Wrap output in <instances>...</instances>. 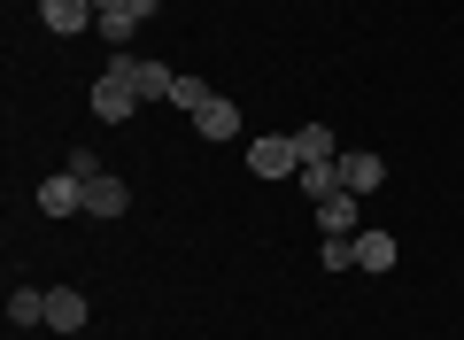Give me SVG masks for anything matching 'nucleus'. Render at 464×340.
Listing matches in <instances>:
<instances>
[{"label":"nucleus","instance_id":"nucleus-1","mask_svg":"<svg viewBox=\"0 0 464 340\" xmlns=\"http://www.w3.org/2000/svg\"><path fill=\"white\" fill-rule=\"evenodd\" d=\"M132 109H140V54H116V63L93 78V116L101 124H124Z\"/></svg>","mask_w":464,"mask_h":340},{"label":"nucleus","instance_id":"nucleus-2","mask_svg":"<svg viewBox=\"0 0 464 340\" xmlns=\"http://www.w3.org/2000/svg\"><path fill=\"white\" fill-rule=\"evenodd\" d=\"M248 170H256V179H295V170H302L295 131H264V140H248Z\"/></svg>","mask_w":464,"mask_h":340},{"label":"nucleus","instance_id":"nucleus-3","mask_svg":"<svg viewBox=\"0 0 464 340\" xmlns=\"http://www.w3.org/2000/svg\"><path fill=\"white\" fill-rule=\"evenodd\" d=\"M39 24H47L54 39H85L101 24V8H93V0H39Z\"/></svg>","mask_w":464,"mask_h":340},{"label":"nucleus","instance_id":"nucleus-4","mask_svg":"<svg viewBox=\"0 0 464 340\" xmlns=\"http://www.w3.org/2000/svg\"><path fill=\"white\" fill-rule=\"evenodd\" d=\"M39 217H78L85 209V179H78V170H54V179H39Z\"/></svg>","mask_w":464,"mask_h":340},{"label":"nucleus","instance_id":"nucleus-5","mask_svg":"<svg viewBox=\"0 0 464 340\" xmlns=\"http://www.w3.org/2000/svg\"><path fill=\"white\" fill-rule=\"evenodd\" d=\"M132 209V186L116 179V170H93L85 179V217H124Z\"/></svg>","mask_w":464,"mask_h":340},{"label":"nucleus","instance_id":"nucleus-6","mask_svg":"<svg viewBox=\"0 0 464 340\" xmlns=\"http://www.w3.org/2000/svg\"><path fill=\"white\" fill-rule=\"evenodd\" d=\"M341 186H348V194H380V186H387V162L372 155V147H348V155H341Z\"/></svg>","mask_w":464,"mask_h":340},{"label":"nucleus","instance_id":"nucleus-7","mask_svg":"<svg viewBox=\"0 0 464 340\" xmlns=\"http://www.w3.org/2000/svg\"><path fill=\"white\" fill-rule=\"evenodd\" d=\"M356 217H364V194H348V186L317 201V232H325V240H333V232H364Z\"/></svg>","mask_w":464,"mask_h":340},{"label":"nucleus","instance_id":"nucleus-8","mask_svg":"<svg viewBox=\"0 0 464 340\" xmlns=\"http://www.w3.org/2000/svg\"><path fill=\"white\" fill-rule=\"evenodd\" d=\"M85 317H93V302H85L78 287H54L47 294V333H85Z\"/></svg>","mask_w":464,"mask_h":340},{"label":"nucleus","instance_id":"nucleus-9","mask_svg":"<svg viewBox=\"0 0 464 340\" xmlns=\"http://www.w3.org/2000/svg\"><path fill=\"white\" fill-rule=\"evenodd\" d=\"M194 124H201V140H240V101L209 93V101L194 109Z\"/></svg>","mask_w":464,"mask_h":340},{"label":"nucleus","instance_id":"nucleus-10","mask_svg":"<svg viewBox=\"0 0 464 340\" xmlns=\"http://www.w3.org/2000/svg\"><path fill=\"white\" fill-rule=\"evenodd\" d=\"M395 263H402L395 232H356V271H395Z\"/></svg>","mask_w":464,"mask_h":340},{"label":"nucleus","instance_id":"nucleus-11","mask_svg":"<svg viewBox=\"0 0 464 340\" xmlns=\"http://www.w3.org/2000/svg\"><path fill=\"white\" fill-rule=\"evenodd\" d=\"M8 325H16V333H24V325H47V294L16 287V294H8Z\"/></svg>","mask_w":464,"mask_h":340},{"label":"nucleus","instance_id":"nucleus-12","mask_svg":"<svg viewBox=\"0 0 464 340\" xmlns=\"http://www.w3.org/2000/svg\"><path fill=\"white\" fill-rule=\"evenodd\" d=\"M295 147H302V162H341V140H333L325 124H302V131H295Z\"/></svg>","mask_w":464,"mask_h":340},{"label":"nucleus","instance_id":"nucleus-13","mask_svg":"<svg viewBox=\"0 0 464 340\" xmlns=\"http://www.w3.org/2000/svg\"><path fill=\"white\" fill-rule=\"evenodd\" d=\"M295 179H302V194H310V201H325V194H341V162H302Z\"/></svg>","mask_w":464,"mask_h":340},{"label":"nucleus","instance_id":"nucleus-14","mask_svg":"<svg viewBox=\"0 0 464 340\" xmlns=\"http://www.w3.org/2000/svg\"><path fill=\"white\" fill-rule=\"evenodd\" d=\"M170 85H179L170 63H140V101H170Z\"/></svg>","mask_w":464,"mask_h":340},{"label":"nucleus","instance_id":"nucleus-15","mask_svg":"<svg viewBox=\"0 0 464 340\" xmlns=\"http://www.w3.org/2000/svg\"><path fill=\"white\" fill-rule=\"evenodd\" d=\"M93 32L109 39V47H132V32H140V16H132V8H109V16H101Z\"/></svg>","mask_w":464,"mask_h":340},{"label":"nucleus","instance_id":"nucleus-16","mask_svg":"<svg viewBox=\"0 0 464 340\" xmlns=\"http://www.w3.org/2000/svg\"><path fill=\"white\" fill-rule=\"evenodd\" d=\"M170 101H179V109H186V116H194V109H201V101H209V85H201V78H179V85H170Z\"/></svg>","mask_w":464,"mask_h":340},{"label":"nucleus","instance_id":"nucleus-17","mask_svg":"<svg viewBox=\"0 0 464 340\" xmlns=\"http://www.w3.org/2000/svg\"><path fill=\"white\" fill-rule=\"evenodd\" d=\"M155 8H163V0H132V16H140V24H148V16H155Z\"/></svg>","mask_w":464,"mask_h":340},{"label":"nucleus","instance_id":"nucleus-18","mask_svg":"<svg viewBox=\"0 0 464 340\" xmlns=\"http://www.w3.org/2000/svg\"><path fill=\"white\" fill-rule=\"evenodd\" d=\"M93 8H101V16H109V8H132V0H93Z\"/></svg>","mask_w":464,"mask_h":340}]
</instances>
